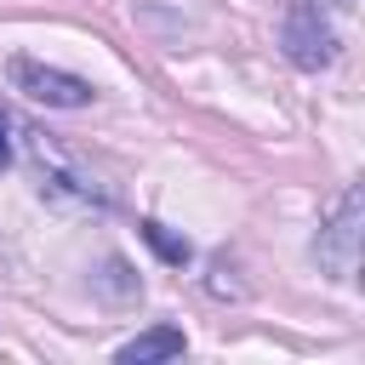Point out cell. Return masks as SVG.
Masks as SVG:
<instances>
[{
  "label": "cell",
  "instance_id": "cell-7",
  "mask_svg": "<svg viewBox=\"0 0 365 365\" xmlns=\"http://www.w3.org/2000/svg\"><path fill=\"white\" fill-rule=\"evenodd\" d=\"M6 131H11V125H6V114H0V165L11 160V137H6Z\"/></svg>",
  "mask_w": 365,
  "mask_h": 365
},
{
  "label": "cell",
  "instance_id": "cell-5",
  "mask_svg": "<svg viewBox=\"0 0 365 365\" xmlns=\"http://www.w3.org/2000/svg\"><path fill=\"white\" fill-rule=\"evenodd\" d=\"M143 240H148V245H154V251H160L165 262H177V268H182V262L194 257V251H188V240H182V234H171V228H165V222H154V217L143 222Z\"/></svg>",
  "mask_w": 365,
  "mask_h": 365
},
{
  "label": "cell",
  "instance_id": "cell-6",
  "mask_svg": "<svg viewBox=\"0 0 365 365\" xmlns=\"http://www.w3.org/2000/svg\"><path fill=\"white\" fill-rule=\"evenodd\" d=\"M97 285H103V291H108L114 302H131V297L143 291V285L131 279V268H125L120 257H108V262H103V274H97Z\"/></svg>",
  "mask_w": 365,
  "mask_h": 365
},
{
  "label": "cell",
  "instance_id": "cell-3",
  "mask_svg": "<svg viewBox=\"0 0 365 365\" xmlns=\"http://www.w3.org/2000/svg\"><path fill=\"white\" fill-rule=\"evenodd\" d=\"M279 40H285V57H291L297 68H308V74L325 68V63L336 57V29L325 23V11H319L314 0H291Z\"/></svg>",
  "mask_w": 365,
  "mask_h": 365
},
{
  "label": "cell",
  "instance_id": "cell-1",
  "mask_svg": "<svg viewBox=\"0 0 365 365\" xmlns=\"http://www.w3.org/2000/svg\"><path fill=\"white\" fill-rule=\"evenodd\" d=\"M359 228H365V194H359V182H348L336 211L325 217V228L314 240V257H319V268L331 279H354V268H359Z\"/></svg>",
  "mask_w": 365,
  "mask_h": 365
},
{
  "label": "cell",
  "instance_id": "cell-4",
  "mask_svg": "<svg viewBox=\"0 0 365 365\" xmlns=\"http://www.w3.org/2000/svg\"><path fill=\"white\" fill-rule=\"evenodd\" d=\"M188 348V336L177 331V325H154V331H143V336H131V342H120V365H143V359H177Z\"/></svg>",
  "mask_w": 365,
  "mask_h": 365
},
{
  "label": "cell",
  "instance_id": "cell-8",
  "mask_svg": "<svg viewBox=\"0 0 365 365\" xmlns=\"http://www.w3.org/2000/svg\"><path fill=\"white\" fill-rule=\"evenodd\" d=\"M331 6H354V0H331Z\"/></svg>",
  "mask_w": 365,
  "mask_h": 365
},
{
  "label": "cell",
  "instance_id": "cell-2",
  "mask_svg": "<svg viewBox=\"0 0 365 365\" xmlns=\"http://www.w3.org/2000/svg\"><path fill=\"white\" fill-rule=\"evenodd\" d=\"M6 74H11V86H17L29 103H46V108H86V103L97 97L91 80H80V74H68V68H51V63H34V57H11Z\"/></svg>",
  "mask_w": 365,
  "mask_h": 365
}]
</instances>
